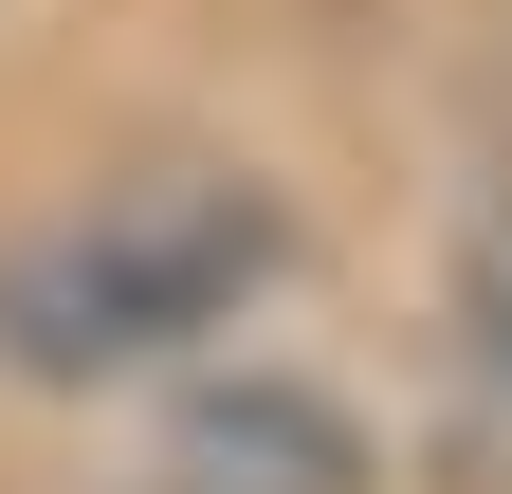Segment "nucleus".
I'll list each match as a JSON object with an SVG mask.
<instances>
[{
  "label": "nucleus",
  "mask_w": 512,
  "mask_h": 494,
  "mask_svg": "<svg viewBox=\"0 0 512 494\" xmlns=\"http://www.w3.org/2000/svg\"><path fill=\"white\" fill-rule=\"evenodd\" d=\"M458 330H476V366L512 385V202H476V238H458Z\"/></svg>",
  "instance_id": "7ed1b4c3"
},
{
  "label": "nucleus",
  "mask_w": 512,
  "mask_h": 494,
  "mask_svg": "<svg viewBox=\"0 0 512 494\" xmlns=\"http://www.w3.org/2000/svg\"><path fill=\"white\" fill-rule=\"evenodd\" d=\"M147 494H384V440L330 385H293V366H183Z\"/></svg>",
  "instance_id": "f03ea898"
},
{
  "label": "nucleus",
  "mask_w": 512,
  "mask_h": 494,
  "mask_svg": "<svg viewBox=\"0 0 512 494\" xmlns=\"http://www.w3.org/2000/svg\"><path fill=\"white\" fill-rule=\"evenodd\" d=\"M275 275H293V202L256 165H128L0 238V366L19 385H147V366L220 348Z\"/></svg>",
  "instance_id": "f257e3e1"
}]
</instances>
